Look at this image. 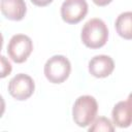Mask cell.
I'll return each mask as SVG.
<instances>
[{"instance_id":"9a60e30c","label":"cell","mask_w":132,"mask_h":132,"mask_svg":"<svg viewBox=\"0 0 132 132\" xmlns=\"http://www.w3.org/2000/svg\"><path fill=\"white\" fill-rule=\"evenodd\" d=\"M127 100H128V102L132 105V92L129 94V96H128V98H127Z\"/></svg>"},{"instance_id":"52a82bcc","label":"cell","mask_w":132,"mask_h":132,"mask_svg":"<svg viewBox=\"0 0 132 132\" xmlns=\"http://www.w3.org/2000/svg\"><path fill=\"white\" fill-rule=\"evenodd\" d=\"M114 69L112 58L107 55H97L89 61V72L97 78L109 76Z\"/></svg>"},{"instance_id":"30bf717a","label":"cell","mask_w":132,"mask_h":132,"mask_svg":"<svg viewBox=\"0 0 132 132\" xmlns=\"http://www.w3.org/2000/svg\"><path fill=\"white\" fill-rule=\"evenodd\" d=\"M114 27L117 33L124 39H132V11H125L119 14Z\"/></svg>"},{"instance_id":"8fae6325","label":"cell","mask_w":132,"mask_h":132,"mask_svg":"<svg viewBox=\"0 0 132 132\" xmlns=\"http://www.w3.org/2000/svg\"><path fill=\"white\" fill-rule=\"evenodd\" d=\"M89 131L90 132H100V131L112 132L114 131V127L110 122V120H108L105 117H99L93 121L92 125L89 127Z\"/></svg>"},{"instance_id":"8992f818","label":"cell","mask_w":132,"mask_h":132,"mask_svg":"<svg viewBox=\"0 0 132 132\" xmlns=\"http://www.w3.org/2000/svg\"><path fill=\"white\" fill-rule=\"evenodd\" d=\"M86 0H65L61 5V16L67 24H77L88 13Z\"/></svg>"},{"instance_id":"4fadbf2b","label":"cell","mask_w":132,"mask_h":132,"mask_svg":"<svg viewBox=\"0 0 132 132\" xmlns=\"http://www.w3.org/2000/svg\"><path fill=\"white\" fill-rule=\"evenodd\" d=\"M31 2L36 5V6H39V7H42V6H46L48 5L50 3L53 2V0H31Z\"/></svg>"},{"instance_id":"7c38bea8","label":"cell","mask_w":132,"mask_h":132,"mask_svg":"<svg viewBox=\"0 0 132 132\" xmlns=\"http://www.w3.org/2000/svg\"><path fill=\"white\" fill-rule=\"evenodd\" d=\"M11 72V64L6 60L4 56H1V74L0 76L3 78Z\"/></svg>"},{"instance_id":"9c48e42d","label":"cell","mask_w":132,"mask_h":132,"mask_svg":"<svg viewBox=\"0 0 132 132\" xmlns=\"http://www.w3.org/2000/svg\"><path fill=\"white\" fill-rule=\"evenodd\" d=\"M26 11L27 6L24 0H1V12L8 20L21 21Z\"/></svg>"},{"instance_id":"277c9868","label":"cell","mask_w":132,"mask_h":132,"mask_svg":"<svg viewBox=\"0 0 132 132\" xmlns=\"http://www.w3.org/2000/svg\"><path fill=\"white\" fill-rule=\"evenodd\" d=\"M33 51L32 39L25 34L13 35L7 45V54L15 63L25 62Z\"/></svg>"},{"instance_id":"5b68a950","label":"cell","mask_w":132,"mask_h":132,"mask_svg":"<svg viewBox=\"0 0 132 132\" xmlns=\"http://www.w3.org/2000/svg\"><path fill=\"white\" fill-rule=\"evenodd\" d=\"M35 90V84L33 78L25 73H19L14 75L8 82L9 94L19 101L27 100L32 96Z\"/></svg>"},{"instance_id":"ba28073f","label":"cell","mask_w":132,"mask_h":132,"mask_svg":"<svg viewBox=\"0 0 132 132\" xmlns=\"http://www.w3.org/2000/svg\"><path fill=\"white\" fill-rule=\"evenodd\" d=\"M113 124L119 128H128L132 124V105L127 101L118 102L111 111Z\"/></svg>"},{"instance_id":"5bb4252c","label":"cell","mask_w":132,"mask_h":132,"mask_svg":"<svg viewBox=\"0 0 132 132\" xmlns=\"http://www.w3.org/2000/svg\"><path fill=\"white\" fill-rule=\"evenodd\" d=\"M96 5L98 6H106L107 4H109L112 0H92Z\"/></svg>"},{"instance_id":"6da1fadb","label":"cell","mask_w":132,"mask_h":132,"mask_svg":"<svg viewBox=\"0 0 132 132\" xmlns=\"http://www.w3.org/2000/svg\"><path fill=\"white\" fill-rule=\"evenodd\" d=\"M80 38L87 47L100 48L108 39V28L101 19H91L84 25Z\"/></svg>"},{"instance_id":"3957f363","label":"cell","mask_w":132,"mask_h":132,"mask_svg":"<svg viewBox=\"0 0 132 132\" xmlns=\"http://www.w3.org/2000/svg\"><path fill=\"white\" fill-rule=\"evenodd\" d=\"M44 75L52 84H62L70 75V61L63 55H55L51 57L44 64Z\"/></svg>"},{"instance_id":"7a4b0ae2","label":"cell","mask_w":132,"mask_h":132,"mask_svg":"<svg viewBox=\"0 0 132 132\" xmlns=\"http://www.w3.org/2000/svg\"><path fill=\"white\" fill-rule=\"evenodd\" d=\"M98 111V103L93 96H79L72 107V119L78 127H88L95 120Z\"/></svg>"}]
</instances>
